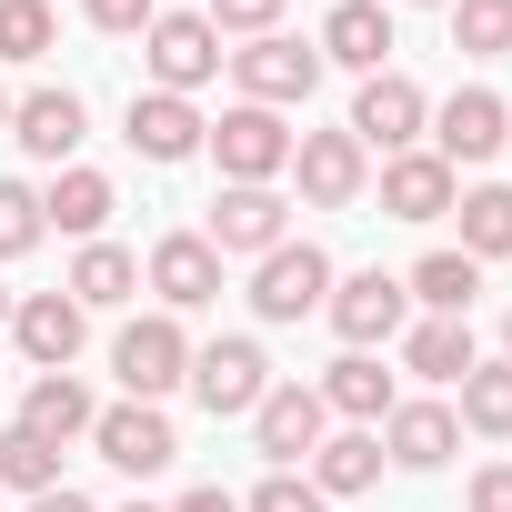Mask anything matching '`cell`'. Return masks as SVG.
Returning <instances> with one entry per match:
<instances>
[{
	"label": "cell",
	"instance_id": "7a4b0ae2",
	"mask_svg": "<svg viewBox=\"0 0 512 512\" xmlns=\"http://www.w3.org/2000/svg\"><path fill=\"white\" fill-rule=\"evenodd\" d=\"M292 141H302V131H292L282 111H262V101H231V111L201 131V151L221 161V181H282V171H292Z\"/></svg>",
	"mask_w": 512,
	"mask_h": 512
},
{
	"label": "cell",
	"instance_id": "8992f818",
	"mask_svg": "<svg viewBox=\"0 0 512 512\" xmlns=\"http://www.w3.org/2000/svg\"><path fill=\"white\" fill-rule=\"evenodd\" d=\"M322 322L342 332V352H372V342H402L412 332V292H402V272H352V282H332V302H322Z\"/></svg>",
	"mask_w": 512,
	"mask_h": 512
},
{
	"label": "cell",
	"instance_id": "7c38bea8",
	"mask_svg": "<svg viewBox=\"0 0 512 512\" xmlns=\"http://www.w3.org/2000/svg\"><path fill=\"white\" fill-rule=\"evenodd\" d=\"M322 432H332V412H322V392H312V382H272V392H262V412H251V442H262V462H272V472L312 462V452H322Z\"/></svg>",
	"mask_w": 512,
	"mask_h": 512
},
{
	"label": "cell",
	"instance_id": "f546056e",
	"mask_svg": "<svg viewBox=\"0 0 512 512\" xmlns=\"http://www.w3.org/2000/svg\"><path fill=\"white\" fill-rule=\"evenodd\" d=\"M452 51L462 61H512V0H452Z\"/></svg>",
	"mask_w": 512,
	"mask_h": 512
},
{
	"label": "cell",
	"instance_id": "ee69618b",
	"mask_svg": "<svg viewBox=\"0 0 512 512\" xmlns=\"http://www.w3.org/2000/svg\"><path fill=\"white\" fill-rule=\"evenodd\" d=\"M422 11H452V0H422Z\"/></svg>",
	"mask_w": 512,
	"mask_h": 512
},
{
	"label": "cell",
	"instance_id": "ffe728a7",
	"mask_svg": "<svg viewBox=\"0 0 512 512\" xmlns=\"http://www.w3.org/2000/svg\"><path fill=\"white\" fill-rule=\"evenodd\" d=\"M312 51H322V71L342 61V71H362V81H372V71L392 61V11H382V0H332V21H322V41H312Z\"/></svg>",
	"mask_w": 512,
	"mask_h": 512
},
{
	"label": "cell",
	"instance_id": "6da1fadb",
	"mask_svg": "<svg viewBox=\"0 0 512 512\" xmlns=\"http://www.w3.org/2000/svg\"><path fill=\"white\" fill-rule=\"evenodd\" d=\"M262 392H272V362H262V342H251V332L191 342V402H201L211 422H251V412H262Z\"/></svg>",
	"mask_w": 512,
	"mask_h": 512
},
{
	"label": "cell",
	"instance_id": "4316f807",
	"mask_svg": "<svg viewBox=\"0 0 512 512\" xmlns=\"http://www.w3.org/2000/svg\"><path fill=\"white\" fill-rule=\"evenodd\" d=\"M482 352H472V322H442V312H422L412 332H402V372H422V382H462Z\"/></svg>",
	"mask_w": 512,
	"mask_h": 512
},
{
	"label": "cell",
	"instance_id": "74e56055",
	"mask_svg": "<svg viewBox=\"0 0 512 512\" xmlns=\"http://www.w3.org/2000/svg\"><path fill=\"white\" fill-rule=\"evenodd\" d=\"M171 512H241V492H221V482H201V492H181Z\"/></svg>",
	"mask_w": 512,
	"mask_h": 512
},
{
	"label": "cell",
	"instance_id": "52a82bcc",
	"mask_svg": "<svg viewBox=\"0 0 512 512\" xmlns=\"http://www.w3.org/2000/svg\"><path fill=\"white\" fill-rule=\"evenodd\" d=\"M111 372H121V392H131V402H161V392H181V382H191V332H181L171 312H141V322H121Z\"/></svg>",
	"mask_w": 512,
	"mask_h": 512
},
{
	"label": "cell",
	"instance_id": "d590c367",
	"mask_svg": "<svg viewBox=\"0 0 512 512\" xmlns=\"http://www.w3.org/2000/svg\"><path fill=\"white\" fill-rule=\"evenodd\" d=\"M241 512H332V502H322V492H312L302 472H272L262 492H251V502H241Z\"/></svg>",
	"mask_w": 512,
	"mask_h": 512
},
{
	"label": "cell",
	"instance_id": "2e32d148",
	"mask_svg": "<svg viewBox=\"0 0 512 512\" xmlns=\"http://www.w3.org/2000/svg\"><path fill=\"white\" fill-rule=\"evenodd\" d=\"M452 201H462V171L442 151H392L382 161V211L392 221H442Z\"/></svg>",
	"mask_w": 512,
	"mask_h": 512
},
{
	"label": "cell",
	"instance_id": "d4e9b609",
	"mask_svg": "<svg viewBox=\"0 0 512 512\" xmlns=\"http://www.w3.org/2000/svg\"><path fill=\"white\" fill-rule=\"evenodd\" d=\"M372 482H382V432H322L312 492H322V502H352V492H372Z\"/></svg>",
	"mask_w": 512,
	"mask_h": 512
},
{
	"label": "cell",
	"instance_id": "ac0fdd59",
	"mask_svg": "<svg viewBox=\"0 0 512 512\" xmlns=\"http://www.w3.org/2000/svg\"><path fill=\"white\" fill-rule=\"evenodd\" d=\"M81 131H91L81 91H21V101H11V141H21L31 161H51V171L81 151Z\"/></svg>",
	"mask_w": 512,
	"mask_h": 512
},
{
	"label": "cell",
	"instance_id": "5b68a950",
	"mask_svg": "<svg viewBox=\"0 0 512 512\" xmlns=\"http://www.w3.org/2000/svg\"><path fill=\"white\" fill-rule=\"evenodd\" d=\"M221 71L241 81V101H262V111H292V101H312V91H322V51H312V41H292V31L241 41Z\"/></svg>",
	"mask_w": 512,
	"mask_h": 512
},
{
	"label": "cell",
	"instance_id": "d6a6232c",
	"mask_svg": "<svg viewBox=\"0 0 512 512\" xmlns=\"http://www.w3.org/2000/svg\"><path fill=\"white\" fill-rule=\"evenodd\" d=\"M41 231H51V221H41V191H31V181H0V262H21Z\"/></svg>",
	"mask_w": 512,
	"mask_h": 512
},
{
	"label": "cell",
	"instance_id": "b9f144b4",
	"mask_svg": "<svg viewBox=\"0 0 512 512\" xmlns=\"http://www.w3.org/2000/svg\"><path fill=\"white\" fill-rule=\"evenodd\" d=\"M502 362H512V322H502Z\"/></svg>",
	"mask_w": 512,
	"mask_h": 512
},
{
	"label": "cell",
	"instance_id": "44dd1931",
	"mask_svg": "<svg viewBox=\"0 0 512 512\" xmlns=\"http://www.w3.org/2000/svg\"><path fill=\"white\" fill-rule=\"evenodd\" d=\"M201 131H211V121H201L181 91H131V151H141V161H191Z\"/></svg>",
	"mask_w": 512,
	"mask_h": 512
},
{
	"label": "cell",
	"instance_id": "4dcf8cb0",
	"mask_svg": "<svg viewBox=\"0 0 512 512\" xmlns=\"http://www.w3.org/2000/svg\"><path fill=\"white\" fill-rule=\"evenodd\" d=\"M0 482H11L21 502H41V492H61V452H51L41 432L11 422V432H0Z\"/></svg>",
	"mask_w": 512,
	"mask_h": 512
},
{
	"label": "cell",
	"instance_id": "277c9868",
	"mask_svg": "<svg viewBox=\"0 0 512 512\" xmlns=\"http://www.w3.org/2000/svg\"><path fill=\"white\" fill-rule=\"evenodd\" d=\"M141 61H151V91H211L221 81V61H231V41L201 21V11H161L151 31H141Z\"/></svg>",
	"mask_w": 512,
	"mask_h": 512
},
{
	"label": "cell",
	"instance_id": "ab89813d",
	"mask_svg": "<svg viewBox=\"0 0 512 512\" xmlns=\"http://www.w3.org/2000/svg\"><path fill=\"white\" fill-rule=\"evenodd\" d=\"M11 312H21V292H0V322H11Z\"/></svg>",
	"mask_w": 512,
	"mask_h": 512
},
{
	"label": "cell",
	"instance_id": "83f0119b",
	"mask_svg": "<svg viewBox=\"0 0 512 512\" xmlns=\"http://www.w3.org/2000/svg\"><path fill=\"white\" fill-rule=\"evenodd\" d=\"M452 211H462V251L472 262H512V181H472Z\"/></svg>",
	"mask_w": 512,
	"mask_h": 512
},
{
	"label": "cell",
	"instance_id": "d6986e66",
	"mask_svg": "<svg viewBox=\"0 0 512 512\" xmlns=\"http://www.w3.org/2000/svg\"><path fill=\"white\" fill-rule=\"evenodd\" d=\"M111 211H121V191H111V171H91V161H61V171H51V191H41V221H51V231H71V241H101V231H111Z\"/></svg>",
	"mask_w": 512,
	"mask_h": 512
},
{
	"label": "cell",
	"instance_id": "1f68e13d",
	"mask_svg": "<svg viewBox=\"0 0 512 512\" xmlns=\"http://www.w3.org/2000/svg\"><path fill=\"white\" fill-rule=\"evenodd\" d=\"M51 41H61L51 0H0V61H41Z\"/></svg>",
	"mask_w": 512,
	"mask_h": 512
},
{
	"label": "cell",
	"instance_id": "7402d4cb",
	"mask_svg": "<svg viewBox=\"0 0 512 512\" xmlns=\"http://www.w3.org/2000/svg\"><path fill=\"white\" fill-rule=\"evenodd\" d=\"M312 392H322V412H342L352 432H382V412L402 402V392H392V372H382L372 352H342V362H332V372H322Z\"/></svg>",
	"mask_w": 512,
	"mask_h": 512
},
{
	"label": "cell",
	"instance_id": "4fadbf2b",
	"mask_svg": "<svg viewBox=\"0 0 512 512\" xmlns=\"http://www.w3.org/2000/svg\"><path fill=\"white\" fill-rule=\"evenodd\" d=\"M141 282L161 292V312H171V322H181V312H211V302H221V251H211L201 231H161Z\"/></svg>",
	"mask_w": 512,
	"mask_h": 512
},
{
	"label": "cell",
	"instance_id": "9c48e42d",
	"mask_svg": "<svg viewBox=\"0 0 512 512\" xmlns=\"http://www.w3.org/2000/svg\"><path fill=\"white\" fill-rule=\"evenodd\" d=\"M362 151H422V131H432V101H422V81H402V71H372L362 81V101H352V121H342Z\"/></svg>",
	"mask_w": 512,
	"mask_h": 512
},
{
	"label": "cell",
	"instance_id": "30bf717a",
	"mask_svg": "<svg viewBox=\"0 0 512 512\" xmlns=\"http://www.w3.org/2000/svg\"><path fill=\"white\" fill-rule=\"evenodd\" d=\"M292 181H302L312 211H352V201L372 191V151H362L352 131H302V141H292Z\"/></svg>",
	"mask_w": 512,
	"mask_h": 512
},
{
	"label": "cell",
	"instance_id": "484cf974",
	"mask_svg": "<svg viewBox=\"0 0 512 512\" xmlns=\"http://www.w3.org/2000/svg\"><path fill=\"white\" fill-rule=\"evenodd\" d=\"M81 312H121L131 292H141V262H131V251L121 241H81V262H71V282H61Z\"/></svg>",
	"mask_w": 512,
	"mask_h": 512
},
{
	"label": "cell",
	"instance_id": "7bdbcfd3",
	"mask_svg": "<svg viewBox=\"0 0 512 512\" xmlns=\"http://www.w3.org/2000/svg\"><path fill=\"white\" fill-rule=\"evenodd\" d=\"M121 512H161V502H121Z\"/></svg>",
	"mask_w": 512,
	"mask_h": 512
},
{
	"label": "cell",
	"instance_id": "9a60e30c",
	"mask_svg": "<svg viewBox=\"0 0 512 512\" xmlns=\"http://www.w3.org/2000/svg\"><path fill=\"white\" fill-rule=\"evenodd\" d=\"M11 342L31 352V372H71V362H81V342H91V312H81L71 292H21Z\"/></svg>",
	"mask_w": 512,
	"mask_h": 512
},
{
	"label": "cell",
	"instance_id": "8fae6325",
	"mask_svg": "<svg viewBox=\"0 0 512 512\" xmlns=\"http://www.w3.org/2000/svg\"><path fill=\"white\" fill-rule=\"evenodd\" d=\"M91 442H101V462H111V472H131V482H151V472H171V462H181V432H171V412H161V402H111V412L91 422Z\"/></svg>",
	"mask_w": 512,
	"mask_h": 512
},
{
	"label": "cell",
	"instance_id": "cb8c5ba5",
	"mask_svg": "<svg viewBox=\"0 0 512 512\" xmlns=\"http://www.w3.org/2000/svg\"><path fill=\"white\" fill-rule=\"evenodd\" d=\"M402 292H412L422 312H442V322H472V292H482V262H472V251H422V262L402 272Z\"/></svg>",
	"mask_w": 512,
	"mask_h": 512
},
{
	"label": "cell",
	"instance_id": "5bb4252c",
	"mask_svg": "<svg viewBox=\"0 0 512 512\" xmlns=\"http://www.w3.org/2000/svg\"><path fill=\"white\" fill-rule=\"evenodd\" d=\"M512 141V111H502V91H482V81H462L442 111H432V151L462 171V161H492Z\"/></svg>",
	"mask_w": 512,
	"mask_h": 512
},
{
	"label": "cell",
	"instance_id": "836d02e7",
	"mask_svg": "<svg viewBox=\"0 0 512 512\" xmlns=\"http://www.w3.org/2000/svg\"><path fill=\"white\" fill-rule=\"evenodd\" d=\"M221 41H262V31H282V0H211L201 11Z\"/></svg>",
	"mask_w": 512,
	"mask_h": 512
},
{
	"label": "cell",
	"instance_id": "3957f363",
	"mask_svg": "<svg viewBox=\"0 0 512 512\" xmlns=\"http://www.w3.org/2000/svg\"><path fill=\"white\" fill-rule=\"evenodd\" d=\"M332 251L322 241H282V251H262V262H251V312L262 322H312L322 302H332Z\"/></svg>",
	"mask_w": 512,
	"mask_h": 512
},
{
	"label": "cell",
	"instance_id": "60d3db41",
	"mask_svg": "<svg viewBox=\"0 0 512 512\" xmlns=\"http://www.w3.org/2000/svg\"><path fill=\"white\" fill-rule=\"evenodd\" d=\"M0 131H11V91H0Z\"/></svg>",
	"mask_w": 512,
	"mask_h": 512
},
{
	"label": "cell",
	"instance_id": "8d00e7d4",
	"mask_svg": "<svg viewBox=\"0 0 512 512\" xmlns=\"http://www.w3.org/2000/svg\"><path fill=\"white\" fill-rule=\"evenodd\" d=\"M462 512H512V462H482L472 492H462Z\"/></svg>",
	"mask_w": 512,
	"mask_h": 512
},
{
	"label": "cell",
	"instance_id": "e575fe53",
	"mask_svg": "<svg viewBox=\"0 0 512 512\" xmlns=\"http://www.w3.org/2000/svg\"><path fill=\"white\" fill-rule=\"evenodd\" d=\"M81 21L111 31V41H141V31L161 21V0H81Z\"/></svg>",
	"mask_w": 512,
	"mask_h": 512
},
{
	"label": "cell",
	"instance_id": "f6af8a7d",
	"mask_svg": "<svg viewBox=\"0 0 512 512\" xmlns=\"http://www.w3.org/2000/svg\"><path fill=\"white\" fill-rule=\"evenodd\" d=\"M502 151H512V141H502Z\"/></svg>",
	"mask_w": 512,
	"mask_h": 512
},
{
	"label": "cell",
	"instance_id": "ba28073f",
	"mask_svg": "<svg viewBox=\"0 0 512 512\" xmlns=\"http://www.w3.org/2000/svg\"><path fill=\"white\" fill-rule=\"evenodd\" d=\"M221 262L231 251H251V262H262V251H282L292 241V201L272 191V181H221V201H211V231H201Z\"/></svg>",
	"mask_w": 512,
	"mask_h": 512
},
{
	"label": "cell",
	"instance_id": "e0dca14e",
	"mask_svg": "<svg viewBox=\"0 0 512 512\" xmlns=\"http://www.w3.org/2000/svg\"><path fill=\"white\" fill-rule=\"evenodd\" d=\"M452 452H462L452 402H392V412H382V462H402V472H442Z\"/></svg>",
	"mask_w": 512,
	"mask_h": 512
},
{
	"label": "cell",
	"instance_id": "f1b7e54d",
	"mask_svg": "<svg viewBox=\"0 0 512 512\" xmlns=\"http://www.w3.org/2000/svg\"><path fill=\"white\" fill-rule=\"evenodd\" d=\"M462 432H482V442H512V362H472L462 372V412H452Z\"/></svg>",
	"mask_w": 512,
	"mask_h": 512
},
{
	"label": "cell",
	"instance_id": "f35d334b",
	"mask_svg": "<svg viewBox=\"0 0 512 512\" xmlns=\"http://www.w3.org/2000/svg\"><path fill=\"white\" fill-rule=\"evenodd\" d=\"M31 512H101V502H81V492H71V482H61V492H41V502H31Z\"/></svg>",
	"mask_w": 512,
	"mask_h": 512
},
{
	"label": "cell",
	"instance_id": "603a6c76",
	"mask_svg": "<svg viewBox=\"0 0 512 512\" xmlns=\"http://www.w3.org/2000/svg\"><path fill=\"white\" fill-rule=\"evenodd\" d=\"M91 422H101V402L81 392V372H41V382L21 392V432H41L51 452H61V442H81Z\"/></svg>",
	"mask_w": 512,
	"mask_h": 512
}]
</instances>
